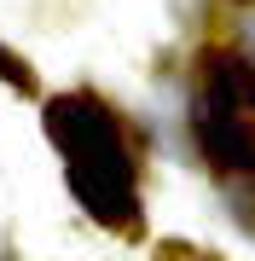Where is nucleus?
<instances>
[{
	"label": "nucleus",
	"mask_w": 255,
	"mask_h": 261,
	"mask_svg": "<svg viewBox=\"0 0 255 261\" xmlns=\"http://www.w3.org/2000/svg\"><path fill=\"white\" fill-rule=\"evenodd\" d=\"M0 75H6V82H12V87H29V70H23V64H18V58H12V53H6V47H0Z\"/></svg>",
	"instance_id": "4"
},
{
	"label": "nucleus",
	"mask_w": 255,
	"mask_h": 261,
	"mask_svg": "<svg viewBox=\"0 0 255 261\" xmlns=\"http://www.w3.org/2000/svg\"><path fill=\"white\" fill-rule=\"evenodd\" d=\"M197 140H203V151H209L220 168H255V128H249L238 111H215V105H203V111H197Z\"/></svg>",
	"instance_id": "2"
},
{
	"label": "nucleus",
	"mask_w": 255,
	"mask_h": 261,
	"mask_svg": "<svg viewBox=\"0 0 255 261\" xmlns=\"http://www.w3.org/2000/svg\"><path fill=\"white\" fill-rule=\"evenodd\" d=\"M47 134L70 157V192L81 209L104 226H133L139 203H133V163L122 145V128L99 99H52Z\"/></svg>",
	"instance_id": "1"
},
{
	"label": "nucleus",
	"mask_w": 255,
	"mask_h": 261,
	"mask_svg": "<svg viewBox=\"0 0 255 261\" xmlns=\"http://www.w3.org/2000/svg\"><path fill=\"white\" fill-rule=\"evenodd\" d=\"M215 111H255V64L249 58H220L215 64Z\"/></svg>",
	"instance_id": "3"
}]
</instances>
